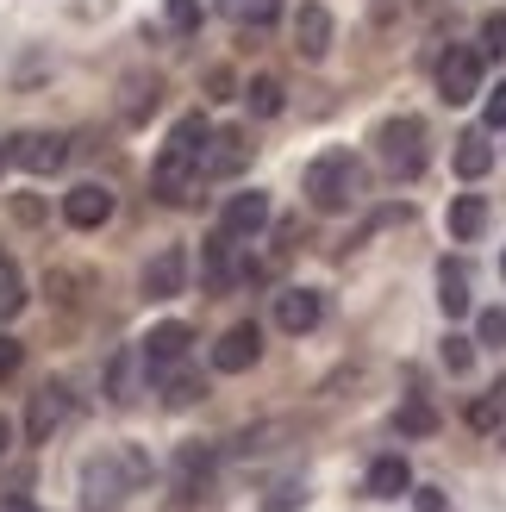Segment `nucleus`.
I'll use <instances>...</instances> for the list:
<instances>
[{"mask_svg":"<svg viewBox=\"0 0 506 512\" xmlns=\"http://www.w3.org/2000/svg\"><path fill=\"white\" fill-rule=\"evenodd\" d=\"M207 119L188 113L175 119V132L163 144L157 157V175H150V188H157V200H169V207H182V200H194V182H200V163H207Z\"/></svg>","mask_w":506,"mask_h":512,"instance_id":"1","label":"nucleus"},{"mask_svg":"<svg viewBox=\"0 0 506 512\" xmlns=\"http://www.w3.org/2000/svg\"><path fill=\"white\" fill-rule=\"evenodd\" d=\"M363 200V163L350 150H325L307 163V207L313 213H344Z\"/></svg>","mask_w":506,"mask_h":512,"instance_id":"2","label":"nucleus"},{"mask_svg":"<svg viewBox=\"0 0 506 512\" xmlns=\"http://www.w3.org/2000/svg\"><path fill=\"white\" fill-rule=\"evenodd\" d=\"M375 157H382V169L394 175V182H419V169H425V119L413 113H394L375 125Z\"/></svg>","mask_w":506,"mask_h":512,"instance_id":"3","label":"nucleus"},{"mask_svg":"<svg viewBox=\"0 0 506 512\" xmlns=\"http://www.w3.org/2000/svg\"><path fill=\"white\" fill-rule=\"evenodd\" d=\"M482 44H450L438 57V94L450 100V107H469L475 94H482Z\"/></svg>","mask_w":506,"mask_h":512,"instance_id":"4","label":"nucleus"},{"mask_svg":"<svg viewBox=\"0 0 506 512\" xmlns=\"http://www.w3.org/2000/svg\"><path fill=\"white\" fill-rule=\"evenodd\" d=\"M138 481H144V456H94L88 475H82V488H88L94 506H113L119 494H132Z\"/></svg>","mask_w":506,"mask_h":512,"instance_id":"5","label":"nucleus"},{"mask_svg":"<svg viewBox=\"0 0 506 512\" xmlns=\"http://www.w3.org/2000/svg\"><path fill=\"white\" fill-rule=\"evenodd\" d=\"M7 157H13L25 175H57V169L69 163V138H63V132H19V138L7 144Z\"/></svg>","mask_w":506,"mask_h":512,"instance_id":"6","label":"nucleus"},{"mask_svg":"<svg viewBox=\"0 0 506 512\" xmlns=\"http://www.w3.org/2000/svg\"><path fill=\"white\" fill-rule=\"evenodd\" d=\"M257 356H263V331L257 325H232L213 344V369L219 375H244V369H257Z\"/></svg>","mask_w":506,"mask_h":512,"instance_id":"7","label":"nucleus"},{"mask_svg":"<svg viewBox=\"0 0 506 512\" xmlns=\"http://www.w3.org/2000/svg\"><path fill=\"white\" fill-rule=\"evenodd\" d=\"M63 419H69V388H63V381H44V388L32 394V406H25V438L44 444Z\"/></svg>","mask_w":506,"mask_h":512,"instance_id":"8","label":"nucleus"},{"mask_svg":"<svg viewBox=\"0 0 506 512\" xmlns=\"http://www.w3.org/2000/svg\"><path fill=\"white\" fill-rule=\"evenodd\" d=\"M63 219L75 225V232H94V225H107V219H113V188H100V182L69 188V194H63Z\"/></svg>","mask_w":506,"mask_h":512,"instance_id":"9","label":"nucleus"},{"mask_svg":"<svg viewBox=\"0 0 506 512\" xmlns=\"http://www.w3.org/2000/svg\"><path fill=\"white\" fill-rule=\"evenodd\" d=\"M263 225H269V194H257V188L232 194V200H225V213H219V232L225 238H257Z\"/></svg>","mask_w":506,"mask_h":512,"instance_id":"10","label":"nucleus"},{"mask_svg":"<svg viewBox=\"0 0 506 512\" xmlns=\"http://www.w3.org/2000/svg\"><path fill=\"white\" fill-rule=\"evenodd\" d=\"M182 281H188V256H182V244H169L144 263V300H175Z\"/></svg>","mask_w":506,"mask_h":512,"instance_id":"11","label":"nucleus"},{"mask_svg":"<svg viewBox=\"0 0 506 512\" xmlns=\"http://www.w3.org/2000/svg\"><path fill=\"white\" fill-rule=\"evenodd\" d=\"M194 344V331L182 319H163V325H150V338H144V363L150 369H169V363H182Z\"/></svg>","mask_w":506,"mask_h":512,"instance_id":"12","label":"nucleus"},{"mask_svg":"<svg viewBox=\"0 0 506 512\" xmlns=\"http://www.w3.org/2000/svg\"><path fill=\"white\" fill-rule=\"evenodd\" d=\"M244 163H250V138H244V132H213V138H207V163H200V175L225 182V175H238Z\"/></svg>","mask_w":506,"mask_h":512,"instance_id":"13","label":"nucleus"},{"mask_svg":"<svg viewBox=\"0 0 506 512\" xmlns=\"http://www.w3.org/2000/svg\"><path fill=\"white\" fill-rule=\"evenodd\" d=\"M319 313H325V306H319L313 288H282V294H275V325L294 331V338H300V331H313Z\"/></svg>","mask_w":506,"mask_h":512,"instance_id":"14","label":"nucleus"},{"mask_svg":"<svg viewBox=\"0 0 506 512\" xmlns=\"http://www.w3.org/2000/svg\"><path fill=\"white\" fill-rule=\"evenodd\" d=\"M294 44H300V57H307V63H319L325 50H332V13L307 0V7L294 13Z\"/></svg>","mask_w":506,"mask_h":512,"instance_id":"15","label":"nucleus"},{"mask_svg":"<svg viewBox=\"0 0 506 512\" xmlns=\"http://www.w3.org/2000/svg\"><path fill=\"white\" fill-rule=\"evenodd\" d=\"M438 306H444L450 319H463L469 306H475V294H469V269L457 263V256H444V263H438Z\"/></svg>","mask_w":506,"mask_h":512,"instance_id":"16","label":"nucleus"},{"mask_svg":"<svg viewBox=\"0 0 506 512\" xmlns=\"http://www.w3.org/2000/svg\"><path fill=\"white\" fill-rule=\"evenodd\" d=\"M238 244H244V238H225V232L207 244V288H213V294H225V288H232V281L244 275V263H238Z\"/></svg>","mask_w":506,"mask_h":512,"instance_id":"17","label":"nucleus"},{"mask_svg":"<svg viewBox=\"0 0 506 512\" xmlns=\"http://www.w3.org/2000/svg\"><path fill=\"white\" fill-rule=\"evenodd\" d=\"M450 163H457V175H463V182H482V175L494 169V144H488V132H482V125L457 138V157H450Z\"/></svg>","mask_w":506,"mask_h":512,"instance_id":"18","label":"nucleus"},{"mask_svg":"<svg viewBox=\"0 0 506 512\" xmlns=\"http://www.w3.org/2000/svg\"><path fill=\"white\" fill-rule=\"evenodd\" d=\"M207 475H213V450H182L175 456V488H182V500H200L207 494Z\"/></svg>","mask_w":506,"mask_h":512,"instance_id":"19","label":"nucleus"},{"mask_svg":"<svg viewBox=\"0 0 506 512\" xmlns=\"http://www.w3.org/2000/svg\"><path fill=\"white\" fill-rule=\"evenodd\" d=\"M482 225H488V200L482 194H457L450 200V238H482Z\"/></svg>","mask_w":506,"mask_h":512,"instance_id":"20","label":"nucleus"},{"mask_svg":"<svg viewBox=\"0 0 506 512\" xmlns=\"http://www.w3.org/2000/svg\"><path fill=\"white\" fill-rule=\"evenodd\" d=\"M413 488V475H407V463H400V456H382V463L369 469V494L375 500H400Z\"/></svg>","mask_w":506,"mask_h":512,"instance_id":"21","label":"nucleus"},{"mask_svg":"<svg viewBox=\"0 0 506 512\" xmlns=\"http://www.w3.org/2000/svg\"><path fill=\"white\" fill-rule=\"evenodd\" d=\"M157 388H163V406H194L200 400V375H188L182 363L157 369Z\"/></svg>","mask_w":506,"mask_h":512,"instance_id":"22","label":"nucleus"},{"mask_svg":"<svg viewBox=\"0 0 506 512\" xmlns=\"http://www.w3.org/2000/svg\"><path fill=\"white\" fill-rule=\"evenodd\" d=\"M219 13H225V19H238V25H275L282 0H219Z\"/></svg>","mask_w":506,"mask_h":512,"instance_id":"23","label":"nucleus"},{"mask_svg":"<svg viewBox=\"0 0 506 512\" xmlns=\"http://www.w3.org/2000/svg\"><path fill=\"white\" fill-rule=\"evenodd\" d=\"M394 425L407 431V438H432V431H438V406H425V400H407V406L394 413Z\"/></svg>","mask_w":506,"mask_h":512,"instance_id":"24","label":"nucleus"},{"mask_svg":"<svg viewBox=\"0 0 506 512\" xmlns=\"http://www.w3.org/2000/svg\"><path fill=\"white\" fill-rule=\"evenodd\" d=\"M244 100H250V113H257V119H275V113H282V100H288V94H282V82H275V75H257Z\"/></svg>","mask_w":506,"mask_h":512,"instance_id":"25","label":"nucleus"},{"mask_svg":"<svg viewBox=\"0 0 506 512\" xmlns=\"http://www.w3.org/2000/svg\"><path fill=\"white\" fill-rule=\"evenodd\" d=\"M19 306H25V275L7 263V256H0V319H13Z\"/></svg>","mask_w":506,"mask_h":512,"instance_id":"26","label":"nucleus"},{"mask_svg":"<svg viewBox=\"0 0 506 512\" xmlns=\"http://www.w3.org/2000/svg\"><path fill=\"white\" fill-rule=\"evenodd\" d=\"M482 57H488V63L506 57V13H488V19H482Z\"/></svg>","mask_w":506,"mask_h":512,"instance_id":"27","label":"nucleus"},{"mask_svg":"<svg viewBox=\"0 0 506 512\" xmlns=\"http://www.w3.org/2000/svg\"><path fill=\"white\" fill-rule=\"evenodd\" d=\"M444 369L450 375H469L475 369V344L469 338H444Z\"/></svg>","mask_w":506,"mask_h":512,"instance_id":"28","label":"nucleus"},{"mask_svg":"<svg viewBox=\"0 0 506 512\" xmlns=\"http://www.w3.org/2000/svg\"><path fill=\"white\" fill-rule=\"evenodd\" d=\"M500 413H506V400H500V394H488V400H475V406H469V425H475V431H494V425H500Z\"/></svg>","mask_w":506,"mask_h":512,"instance_id":"29","label":"nucleus"},{"mask_svg":"<svg viewBox=\"0 0 506 512\" xmlns=\"http://www.w3.org/2000/svg\"><path fill=\"white\" fill-rule=\"evenodd\" d=\"M300 500H307V488H300V481H288V488H275V494L263 500V512H294Z\"/></svg>","mask_w":506,"mask_h":512,"instance_id":"30","label":"nucleus"},{"mask_svg":"<svg viewBox=\"0 0 506 512\" xmlns=\"http://www.w3.org/2000/svg\"><path fill=\"white\" fill-rule=\"evenodd\" d=\"M482 344H506V313H500V306L482 313Z\"/></svg>","mask_w":506,"mask_h":512,"instance_id":"31","label":"nucleus"},{"mask_svg":"<svg viewBox=\"0 0 506 512\" xmlns=\"http://www.w3.org/2000/svg\"><path fill=\"white\" fill-rule=\"evenodd\" d=\"M169 25H182V32H194V25H200V7H194V0H169Z\"/></svg>","mask_w":506,"mask_h":512,"instance_id":"32","label":"nucleus"},{"mask_svg":"<svg viewBox=\"0 0 506 512\" xmlns=\"http://www.w3.org/2000/svg\"><path fill=\"white\" fill-rule=\"evenodd\" d=\"M488 125H506V82H494L488 88V113H482Z\"/></svg>","mask_w":506,"mask_h":512,"instance_id":"33","label":"nucleus"},{"mask_svg":"<svg viewBox=\"0 0 506 512\" xmlns=\"http://www.w3.org/2000/svg\"><path fill=\"white\" fill-rule=\"evenodd\" d=\"M19 356H25V350H19L13 338H0V381H7V375L19 369Z\"/></svg>","mask_w":506,"mask_h":512,"instance_id":"34","label":"nucleus"},{"mask_svg":"<svg viewBox=\"0 0 506 512\" xmlns=\"http://www.w3.org/2000/svg\"><path fill=\"white\" fill-rule=\"evenodd\" d=\"M413 506H419V512H450V500H444L438 488H419V494H413Z\"/></svg>","mask_w":506,"mask_h":512,"instance_id":"35","label":"nucleus"},{"mask_svg":"<svg viewBox=\"0 0 506 512\" xmlns=\"http://www.w3.org/2000/svg\"><path fill=\"white\" fill-rule=\"evenodd\" d=\"M7 444H13V425H7V419H0V456H7Z\"/></svg>","mask_w":506,"mask_h":512,"instance_id":"36","label":"nucleus"},{"mask_svg":"<svg viewBox=\"0 0 506 512\" xmlns=\"http://www.w3.org/2000/svg\"><path fill=\"white\" fill-rule=\"evenodd\" d=\"M0 169H7V150H0Z\"/></svg>","mask_w":506,"mask_h":512,"instance_id":"37","label":"nucleus"},{"mask_svg":"<svg viewBox=\"0 0 506 512\" xmlns=\"http://www.w3.org/2000/svg\"><path fill=\"white\" fill-rule=\"evenodd\" d=\"M500 269H506V263H500Z\"/></svg>","mask_w":506,"mask_h":512,"instance_id":"38","label":"nucleus"}]
</instances>
